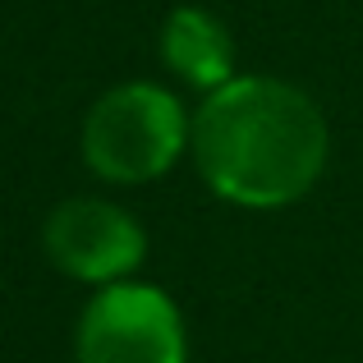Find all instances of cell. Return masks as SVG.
Listing matches in <instances>:
<instances>
[{
  "label": "cell",
  "instance_id": "cell-1",
  "mask_svg": "<svg viewBox=\"0 0 363 363\" xmlns=\"http://www.w3.org/2000/svg\"><path fill=\"white\" fill-rule=\"evenodd\" d=\"M189 143L207 189L257 212L308 194L331 147L318 101L281 79H230L207 92Z\"/></svg>",
  "mask_w": 363,
  "mask_h": 363
},
{
  "label": "cell",
  "instance_id": "cell-2",
  "mask_svg": "<svg viewBox=\"0 0 363 363\" xmlns=\"http://www.w3.org/2000/svg\"><path fill=\"white\" fill-rule=\"evenodd\" d=\"M189 143L184 106L157 83L111 88L83 120V157L101 179L143 184L161 179Z\"/></svg>",
  "mask_w": 363,
  "mask_h": 363
},
{
  "label": "cell",
  "instance_id": "cell-5",
  "mask_svg": "<svg viewBox=\"0 0 363 363\" xmlns=\"http://www.w3.org/2000/svg\"><path fill=\"white\" fill-rule=\"evenodd\" d=\"M161 55L194 88L216 92L221 83H230V65H235L230 33L207 9H194V5L175 9L166 18V33H161Z\"/></svg>",
  "mask_w": 363,
  "mask_h": 363
},
{
  "label": "cell",
  "instance_id": "cell-4",
  "mask_svg": "<svg viewBox=\"0 0 363 363\" xmlns=\"http://www.w3.org/2000/svg\"><path fill=\"white\" fill-rule=\"evenodd\" d=\"M46 257L65 276L88 285H116L147 253V235L124 207L97 203V198H74L60 203L42 225Z\"/></svg>",
  "mask_w": 363,
  "mask_h": 363
},
{
  "label": "cell",
  "instance_id": "cell-3",
  "mask_svg": "<svg viewBox=\"0 0 363 363\" xmlns=\"http://www.w3.org/2000/svg\"><path fill=\"white\" fill-rule=\"evenodd\" d=\"M79 363H189L175 299L143 281L101 285L79 318Z\"/></svg>",
  "mask_w": 363,
  "mask_h": 363
}]
</instances>
